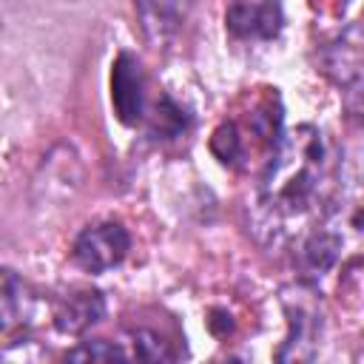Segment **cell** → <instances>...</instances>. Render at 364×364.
Returning a JSON list of instances; mask_svg holds the SVG:
<instances>
[{
	"label": "cell",
	"instance_id": "obj_6",
	"mask_svg": "<svg viewBox=\"0 0 364 364\" xmlns=\"http://www.w3.org/2000/svg\"><path fill=\"white\" fill-rule=\"evenodd\" d=\"M191 0H136V17L151 46H168L185 26Z\"/></svg>",
	"mask_w": 364,
	"mask_h": 364
},
{
	"label": "cell",
	"instance_id": "obj_4",
	"mask_svg": "<svg viewBox=\"0 0 364 364\" xmlns=\"http://www.w3.org/2000/svg\"><path fill=\"white\" fill-rule=\"evenodd\" d=\"M225 26L242 40H273L282 31V6L279 0H236L225 14Z\"/></svg>",
	"mask_w": 364,
	"mask_h": 364
},
{
	"label": "cell",
	"instance_id": "obj_8",
	"mask_svg": "<svg viewBox=\"0 0 364 364\" xmlns=\"http://www.w3.org/2000/svg\"><path fill=\"white\" fill-rule=\"evenodd\" d=\"M284 307H287V316H290V336L284 341V347L279 350V358L287 361V358H310L313 355V344L318 338V310L304 299L299 296L296 301L293 299H284Z\"/></svg>",
	"mask_w": 364,
	"mask_h": 364
},
{
	"label": "cell",
	"instance_id": "obj_13",
	"mask_svg": "<svg viewBox=\"0 0 364 364\" xmlns=\"http://www.w3.org/2000/svg\"><path fill=\"white\" fill-rule=\"evenodd\" d=\"M65 358H71V361H114V358H128V353L114 341L97 338V341H82L80 347L68 350Z\"/></svg>",
	"mask_w": 364,
	"mask_h": 364
},
{
	"label": "cell",
	"instance_id": "obj_3",
	"mask_svg": "<svg viewBox=\"0 0 364 364\" xmlns=\"http://www.w3.org/2000/svg\"><path fill=\"white\" fill-rule=\"evenodd\" d=\"M111 102L122 125H136L145 117V77L134 54L122 51L111 65Z\"/></svg>",
	"mask_w": 364,
	"mask_h": 364
},
{
	"label": "cell",
	"instance_id": "obj_1",
	"mask_svg": "<svg viewBox=\"0 0 364 364\" xmlns=\"http://www.w3.org/2000/svg\"><path fill=\"white\" fill-rule=\"evenodd\" d=\"M327 145L321 134L301 125L279 139L270 154L259 191V222L267 236H282L293 219H304L318 205H330L327 193Z\"/></svg>",
	"mask_w": 364,
	"mask_h": 364
},
{
	"label": "cell",
	"instance_id": "obj_12",
	"mask_svg": "<svg viewBox=\"0 0 364 364\" xmlns=\"http://www.w3.org/2000/svg\"><path fill=\"white\" fill-rule=\"evenodd\" d=\"M210 148H213V154H216L225 165H233V162L242 159V154H245V142H242V136H239V131H236L233 122H225V125L216 128V134H213V139H210Z\"/></svg>",
	"mask_w": 364,
	"mask_h": 364
},
{
	"label": "cell",
	"instance_id": "obj_7",
	"mask_svg": "<svg viewBox=\"0 0 364 364\" xmlns=\"http://www.w3.org/2000/svg\"><path fill=\"white\" fill-rule=\"evenodd\" d=\"M324 71L338 85L358 88V82H361V31H358V26H347L324 48Z\"/></svg>",
	"mask_w": 364,
	"mask_h": 364
},
{
	"label": "cell",
	"instance_id": "obj_10",
	"mask_svg": "<svg viewBox=\"0 0 364 364\" xmlns=\"http://www.w3.org/2000/svg\"><path fill=\"white\" fill-rule=\"evenodd\" d=\"M31 313L28 284L9 267H0V333L20 327Z\"/></svg>",
	"mask_w": 364,
	"mask_h": 364
},
{
	"label": "cell",
	"instance_id": "obj_9",
	"mask_svg": "<svg viewBox=\"0 0 364 364\" xmlns=\"http://www.w3.org/2000/svg\"><path fill=\"white\" fill-rule=\"evenodd\" d=\"M338 250H341V236L336 230H330L327 225H318L316 230H310L299 245V267L304 279L307 282L321 279L336 264Z\"/></svg>",
	"mask_w": 364,
	"mask_h": 364
},
{
	"label": "cell",
	"instance_id": "obj_2",
	"mask_svg": "<svg viewBox=\"0 0 364 364\" xmlns=\"http://www.w3.org/2000/svg\"><path fill=\"white\" fill-rule=\"evenodd\" d=\"M128 247L131 236L119 222H97L77 236L71 256L85 273H105L125 259Z\"/></svg>",
	"mask_w": 364,
	"mask_h": 364
},
{
	"label": "cell",
	"instance_id": "obj_5",
	"mask_svg": "<svg viewBox=\"0 0 364 364\" xmlns=\"http://www.w3.org/2000/svg\"><path fill=\"white\" fill-rule=\"evenodd\" d=\"M105 316V299L94 287H71L57 299L54 327L65 336H80Z\"/></svg>",
	"mask_w": 364,
	"mask_h": 364
},
{
	"label": "cell",
	"instance_id": "obj_11",
	"mask_svg": "<svg viewBox=\"0 0 364 364\" xmlns=\"http://www.w3.org/2000/svg\"><path fill=\"white\" fill-rule=\"evenodd\" d=\"M134 355L142 358V361H173L176 353L171 350V344L151 333V330H136L134 333Z\"/></svg>",
	"mask_w": 364,
	"mask_h": 364
}]
</instances>
